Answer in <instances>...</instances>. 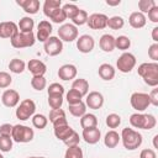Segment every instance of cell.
Masks as SVG:
<instances>
[{
	"mask_svg": "<svg viewBox=\"0 0 158 158\" xmlns=\"http://www.w3.org/2000/svg\"><path fill=\"white\" fill-rule=\"evenodd\" d=\"M137 73L148 86L156 88L158 85V63L157 62H146L139 64Z\"/></svg>",
	"mask_w": 158,
	"mask_h": 158,
	"instance_id": "obj_1",
	"label": "cell"
},
{
	"mask_svg": "<svg viewBox=\"0 0 158 158\" xmlns=\"http://www.w3.org/2000/svg\"><path fill=\"white\" fill-rule=\"evenodd\" d=\"M120 137H121V141H122L123 147L127 151H135V149H137L142 144V141H143L142 135L138 131H135L133 128H130V127L122 128Z\"/></svg>",
	"mask_w": 158,
	"mask_h": 158,
	"instance_id": "obj_2",
	"label": "cell"
},
{
	"mask_svg": "<svg viewBox=\"0 0 158 158\" xmlns=\"http://www.w3.org/2000/svg\"><path fill=\"white\" fill-rule=\"evenodd\" d=\"M130 123L135 128L141 130H152L157 125V118L152 114L135 112L130 116Z\"/></svg>",
	"mask_w": 158,
	"mask_h": 158,
	"instance_id": "obj_3",
	"label": "cell"
},
{
	"mask_svg": "<svg viewBox=\"0 0 158 158\" xmlns=\"http://www.w3.org/2000/svg\"><path fill=\"white\" fill-rule=\"evenodd\" d=\"M35 131L33 128L25 125H14L11 131V138L16 143H28L33 139Z\"/></svg>",
	"mask_w": 158,
	"mask_h": 158,
	"instance_id": "obj_4",
	"label": "cell"
},
{
	"mask_svg": "<svg viewBox=\"0 0 158 158\" xmlns=\"http://www.w3.org/2000/svg\"><path fill=\"white\" fill-rule=\"evenodd\" d=\"M36 42V35L33 32H17L15 33L11 38H10V43L14 48H27V47H32Z\"/></svg>",
	"mask_w": 158,
	"mask_h": 158,
	"instance_id": "obj_5",
	"label": "cell"
},
{
	"mask_svg": "<svg viewBox=\"0 0 158 158\" xmlns=\"http://www.w3.org/2000/svg\"><path fill=\"white\" fill-rule=\"evenodd\" d=\"M35 111H36L35 101L31 99H25L20 102V105H17L15 115L19 120L26 121V120H30V117H32L35 115Z\"/></svg>",
	"mask_w": 158,
	"mask_h": 158,
	"instance_id": "obj_6",
	"label": "cell"
},
{
	"mask_svg": "<svg viewBox=\"0 0 158 158\" xmlns=\"http://www.w3.org/2000/svg\"><path fill=\"white\" fill-rule=\"evenodd\" d=\"M136 63H137V60H136L135 54H132L130 52H123L118 57V59L116 62V67L121 73H130L136 67Z\"/></svg>",
	"mask_w": 158,
	"mask_h": 158,
	"instance_id": "obj_7",
	"label": "cell"
},
{
	"mask_svg": "<svg viewBox=\"0 0 158 158\" xmlns=\"http://www.w3.org/2000/svg\"><path fill=\"white\" fill-rule=\"evenodd\" d=\"M79 35L78 27L74 26L73 23H63L58 28V38L62 42H73L77 41Z\"/></svg>",
	"mask_w": 158,
	"mask_h": 158,
	"instance_id": "obj_8",
	"label": "cell"
},
{
	"mask_svg": "<svg viewBox=\"0 0 158 158\" xmlns=\"http://www.w3.org/2000/svg\"><path fill=\"white\" fill-rule=\"evenodd\" d=\"M130 104L131 106L137 111V112H142L146 109H148V106L151 105L149 102V98L147 93H133L130 98Z\"/></svg>",
	"mask_w": 158,
	"mask_h": 158,
	"instance_id": "obj_9",
	"label": "cell"
},
{
	"mask_svg": "<svg viewBox=\"0 0 158 158\" xmlns=\"http://www.w3.org/2000/svg\"><path fill=\"white\" fill-rule=\"evenodd\" d=\"M43 48H44V52H46L47 56L56 57V56L62 53V51H63V42L57 36H51L43 43Z\"/></svg>",
	"mask_w": 158,
	"mask_h": 158,
	"instance_id": "obj_10",
	"label": "cell"
},
{
	"mask_svg": "<svg viewBox=\"0 0 158 158\" xmlns=\"http://www.w3.org/2000/svg\"><path fill=\"white\" fill-rule=\"evenodd\" d=\"M107 16L105 14H91L88 16V21L86 25L89 26V28L91 30H104L106 27L107 23Z\"/></svg>",
	"mask_w": 158,
	"mask_h": 158,
	"instance_id": "obj_11",
	"label": "cell"
},
{
	"mask_svg": "<svg viewBox=\"0 0 158 158\" xmlns=\"http://www.w3.org/2000/svg\"><path fill=\"white\" fill-rule=\"evenodd\" d=\"M95 47V40L90 35H81L77 38V48L80 53H90Z\"/></svg>",
	"mask_w": 158,
	"mask_h": 158,
	"instance_id": "obj_12",
	"label": "cell"
},
{
	"mask_svg": "<svg viewBox=\"0 0 158 158\" xmlns=\"http://www.w3.org/2000/svg\"><path fill=\"white\" fill-rule=\"evenodd\" d=\"M52 31H53V28H52V23L49 21H47V20L40 21V23L37 26V32H36V40L44 43L51 37Z\"/></svg>",
	"mask_w": 158,
	"mask_h": 158,
	"instance_id": "obj_13",
	"label": "cell"
},
{
	"mask_svg": "<svg viewBox=\"0 0 158 158\" xmlns=\"http://www.w3.org/2000/svg\"><path fill=\"white\" fill-rule=\"evenodd\" d=\"M85 105L89 109L93 110H99L104 105V95L99 91H90L86 94L85 98Z\"/></svg>",
	"mask_w": 158,
	"mask_h": 158,
	"instance_id": "obj_14",
	"label": "cell"
},
{
	"mask_svg": "<svg viewBox=\"0 0 158 158\" xmlns=\"http://www.w3.org/2000/svg\"><path fill=\"white\" fill-rule=\"evenodd\" d=\"M1 102L6 107H16L20 102V94L14 89H6L1 95Z\"/></svg>",
	"mask_w": 158,
	"mask_h": 158,
	"instance_id": "obj_15",
	"label": "cell"
},
{
	"mask_svg": "<svg viewBox=\"0 0 158 158\" xmlns=\"http://www.w3.org/2000/svg\"><path fill=\"white\" fill-rule=\"evenodd\" d=\"M26 65L32 77H44L47 72V65L40 59H30Z\"/></svg>",
	"mask_w": 158,
	"mask_h": 158,
	"instance_id": "obj_16",
	"label": "cell"
},
{
	"mask_svg": "<svg viewBox=\"0 0 158 158\" xmlns=\"http://www.w3.org/2000/svg\"><path fill=\"white\" fill-rule=\"evenodd\" d=\"M57 74H58L59 79H62L64 81H68V80L75 79V77L78 74V69L74 64H63L62 67H59Z\"/></svg>",
	"mask_w": 158,
	"mask_h": 158,
	"instance_id": "obj_17",
	"label": "cell"
},
{
	"mask_svg": "<svg viewBox=\"0 0 158 158\" xmlns=\"http://www.w3.org/2000/svg\"><path fill=\"white\" fill-rule=\"evenodd\" d=\"M17 32H19V27L14 21L0 22V38H11Z\"/></svg>",
	"mask_w": 158,
	"mask_h": 158,
	"instance_id": "obj_18",
	"label": "cell"
},
{
	"mask_svg": "<svg viewBox=\"0 0 158 158\" xmlns=\"http://www.w3.org/2000/svg\"><path fill=\"white\" fill-rule=\"evenodd\" d=\"M81 137L83 139L88 143V144H95L100 141L101 138V132L98 127H93V128H84L81 132Z\"/></svg>",
	"mask_w": 158,
	"mask_h": 158,
	"instance_id": "obj_19",
	"label": "cell"
},
{
	"mask_svg": "<svg viewBox=\"0 0 158 158\" xmlns=\"http://www.w3.org/2000/svg\"><path fill=\"white\" fill-rule=\"evenodd\" d=\"M16 4L23 9V11L28 15H35L40 10V1L38 0H16Z\"/></svg>",
	"mask_w": 158,
	"mask_h": 158,
	"instance_id": "obj_20",
	"label": "cell"
},
{
	"mask_svg": "<svg viewBox=\"0 0 158 158\" xmlns=\"http://www.w3.org/2000/svg\"><path fill=\"white\" fill-rule=\"evenodd\" d=\"M98 74H99V77H100L102 80L110 81V80H112V79L115 78L116 70H115V68H114L111 64H109V63H102V64L99 65Z\"/></svg>",
	"mask_w": 158,
	"mask_h": 158,
	"instance_id": "obj_21",
	"label": "cell"
},
{
	"mask_svg": "<svg viewBox=\"0 0 158 158\" xmlns=\"http://www.w3.org/2000/svg\"><path fill=\"white\" fill-rule=\"evenodd\" d=\"M146 22H147L146 16H144L142 12H139V11L132 12V14L130 15V17H128V23H130V26L133 27V28H136V30L144 27V26H146Z\"/></svg>",
	"mask_w": 158,
	"mask_h": 158,
	"instance_id": "obj_22",
	"label": "cell"
},
{
	"mask_svg": "<svg viewBox=\"0 0 158 158\" xmlns=\"http://www.w3.org/2000/svg\"><path fill=\"white\" fill-rule=\"evenodd\" d=\"M99 47L106 53L112 52L115 49V37L109 33L102 35L99 40Z\"/></svg>",
	"mask_w": 158,
	"mask_h": 158,
	"instance_id": "obj_23",
	"label": "cell"
},
{
	"mask_svg": "<svg viewBox=\"0 0 158 158\" xmlns=\"http://www.w3.org/2000/svg\"><path fill=\"white\" fill-rule=\"evenodd\" d=\"M73 128L67 123V125H62V126H57V127H53V132H54V136L57 139L64 142L72 133H73Z\"/></svg>",
	"mask_w": 158,
	"mask_h": 158,
	"instance_id": "obj_24",
	"label": "cell"
},
{
	"mask_svg": "<svg viewBox=\"0 0 158 158\" xmlns=\"http://www.w3.org/2000/svg\"><path fill=\"white\" fill-rule=\"evenodd\" d=\"M72 89L77 90L83 98L86 96V94L89 93V81L84 78H78V79H74L73 83H72Z\"/></svg>",
	"mask_w": 158,
	"mask_h": 158,
	"instance_id": "obj_25",
	"label": "cell"
},
{
	"mask_svg": "<svg viewBox=\"0 0 158 158\" xmlns=\"http://www.w3.org/2000/svg\"><path fill=\"white\" fill-rule=\"evenodd\" d=\"M120 141H121V137H120V135H118L115 130L109 131V132L105 135V137H104V144H105L107 148H115V147L118 144Z\"/></svg>",
	"mask_w": 158,
	"mask_h": 158,
	"instance_id": "obj_26",
	"label": "cell"
},
{
	"mask_svg": "<svg viewBox=\"0 0 158 158\" xmlns=\"http://www.w3.org/2000/svg\"><path fill=\"white\" fill-rule=\"evenodd\" d=\"M80 127L84 128H93L98 127V117L94 114H84L80 117Z\"/></svg>",
	"mask_w": 158,
	"mask_h": 158,
	"instance_id": "obj_27",
	"label": "cell"
},
{
	"mask_svg": "<svg viewBox=\"0 0 158 158\" xmlns=\"http://www.w3.org/2000/svg\"><path fill=\"white\" fill-rule=\"evenodd\" d=\"M19 31L20 32H33V27H35V21L33 19H31L30 16H23L22 19H20L19 23H17Z\"/></svg>",
	"mask_w": 158,
	"mask_h": 158,
	"instance_id": "obj_28",
	"label": "cell"
},
{
	"mask_svg": "<svg viewBox=\"0 0 158 158\" xmlns=\"http://www.w3.org/2000/svg\"><path fill=\"white\" fill-rule=\"evenodd\" d=\"M9 69L14 74H21L26 69V63L20 58H14L9 63Z\"/></svg>",
	"mask_w": 158,
	"mask_h": 158,
	"instance_id": "obj_29",
	"label": "cell"
},
{
	"mask_svg": "<svg viewBox=\"0 0 158 158\" xmlns=\"http://www.w3.org/2000/svg\"><path fill=\"white\" fill-rule=\"evenodd\" d=\"M60 6H62V1H60V0H46V1L43 2V6H42L44 16L48 17L54 10L59 9Z\"/></svg>",
	"mask_w": 158,
	"mask_h": 158,
	"instance_id": "obj_30",
	"label": "cell"
},
{
	"mask_svg": "<svg viewBox=\"0 0 158 158\" xmlns=\"http://www.w3.org/2000/svg\"><path fill=\"white\" fill-rule=\"evenodd\" d=\"M68 109H69L70 115H73L74 117H79L80 118L84 114H86V105L83 101H80L78 104H74V105H69Z\"/></svg>",
	"mask_w": 158,
	"mask_h": 158,
	"instance_id": "obj_31",
	"label": "cell"
},
{
	"mask_svg": "<svg viewBox=\"0 0 158 158\" xmlns=\"http://www.w3.org/2000/svg\"><path fill=\"white\" fill-rule=\"evenodd\" d=\"M48 125V117L43 114H35L32 116V126L38 130H43Z\"/></svg>",
	"mask_w": 158,
	"mask_h": 158,
	"instance_id": "obj_32",
	"label": "cell"
},
{
	"mask_svg": "<svg viewBox=\"0 0 158 158\" xmlns=\"http://www.w3.org/2000/svg\"><path fill=\"white\" fill-rule=\"evenodd\" d=\"M125 26V20L121 16H112L107 19V23L106 27L111 28V30H121Z\"/></svg>",
	"mask_w": 158,
	"mask_h": 158,
	"instance_id": "obj_33",
	"label": "cell"
},
{
	"mask_svg": "<svg viewBox=\"0 0 158 158\" xmlns=\"http://www.w3.org/2000/svg\"><path fill=\"white\" fill-rule=\"evenodd\" d=\"M131 47V40L127 36H118L115 37V48L120 51H127Z\"/></svg>",
	"mask_w": 158,
	"mask_h": 158,
	"instance_id": "obj_34",
	"label": "cell"
},
{
	"mask_svg": "<svg viewBox=\"0 0 158 158\" xmlns=\"http://www.w3.org/2000/svg\"><path fill=\"white\" fill-rule=\"evenodd\" d=\"M105 123L109 128H117L121 125V116L117 114H109L105 118Z\"/></svg>",
	"mask_w": 158,
	"mask_h": 158,
	"instance_id": "obj_35",
	"label": "cell"
},
{
	"mask_svg": "<svg viewBox=\"0 0 158 158\" xmlns=\"http://www.w3.org/2000/svg\"><path fill=\"white\" fill-rule=\"evenodd\" d=\"M86 21H88V12L83 9H79L77 15L72 19V22L74 26H83L86 23Z\"/></svg>",
	"mask_w": 158,
	"mask_h": 158,
	"instance_id": "obj_36",
	"label": "cell"
},
{
	"mask_svg": "<svg viewBox=\"0 0 158 158\" xmlns=\"http://www.w3.org/2000/svg\"><path fill=\"white\" fill-rule=\"evenodd\" d=\"M48 19H49L52 22H54V23H63V22L67 20V16H65L64 11L62 10V7H59V9L54 10V11L48 16Z\"/></svg>",
	"mask_w": 158,
	"mask_h": 158,
	"instance_id": "obj_37",
	"label": "cell"
},
{
	"mask_svg": "<svg viewBox=\"0 0 158 158\" xmlns=\"http://www.w3.org/2000/svg\"><path fill=\"white\" fill-rule=\"evenodd\" d=\"M64 158H84V154L79 146H73L67 148L64 153Z\"/></svg>",
	"mask_w": 158,
	"mask_h": 158,
	"instance_id": "obj_38",
	"label": "cell"
},
{
	"mask_svg": "<svg viewBox=\"0 0 158 158\" xmlns=\"http://www.w3.org/2000/svg\"><path fill=\"white\" fill-rule=\"evenodd\" d=\"M12 144L14 141L11 138V136H0V151L6 153L10 152L12 149Z\"/></svg>",
	"mask_w": 158,
	"mask_h": 158,
	"instance_id": "obj_39",
	"label": "cell"
},
{
	"mask_svg": "<svg viewBox=\"0 0 158 158\" xmlns=\"http://www.w3.org/2000/svg\"><path fill=\"white\" fill-rule=\"evenodd\" d=\"M31 86L35 90L41 91V90H43L47 86V80H46L44 77H32V79H31Z\"/></svg>",
	"mask_w": 158,
	"mask_h": 158,
	"instance_id": "obj_40",
	"label": "cell"
},
{
	"mask_svg": "<svg viewBox=\"0 0 158 158\" xmlns=\"http://www.w3.org/2000/svg\"><path fill=\"white\" fill-rule=\"evenodd\" d=\"M67 101H68V105H74V104H78L80 101H83V96L74 89H70L68 93H67V96H65Z\"/></svg>",
	"mask_w": 158,
	"mask_h": 158,
	"instance_id": "obj_41",
	"label": "cell"
},
{
	"mask_svg": "<svg viewBox=\"0 0 158 158\" xmlns=\"http://www.w3.org/2000/svg\"><path fill=\"white\" fill-rule=\"evenodd\" d=\"M62 10L64 11L67 19H70V20H72V19L77 15V12L79 11V7H78L75 4H64V5L62 6Z\"/></svg>",
	"mask_w": 158,
	"mask_h": 158,
	"instance_id": "obj_42",
	"label": "cell"
},
{
	"mask_svg": "<svg viewBox=\"0 0 158 158\" xmlns=\"http://www.w3.org/2000/svg\"><path fill=\"white\" fill-rule=\"evenodd\" d=\"M63 104V95H48V105L51 109H60Z\"/></svg>",
	"mask_w": 158,
	"mask_h": 158,
	"instance_id": "obj_43",
	"label": "cell"
},
{
	"mask_svg": "<svg viewBox=\"0 0 158 158\" xmlns=\"http://www.w3.org/2000/svg\"><path fill=\"white\" fill-rule=\"evenodd\" d=\"M156 1L154 0H139L138 1V9H139V12H142L143 15L147 14L153 6H156Z\"/></svg>",
	"mask_w": 158,
	"mask_h": 158,
	"instance_id": "obj_44",
	"label": "cell"
},
{
	"mask_svg": "<svg viewBox=\"0 0 158 158\" xmlns=\"http://www.w3.org/2000/svg\"><path fill=\"white\" fill-rule=\"evenodd\" d=\"M48 95H63L64 94V86L59 83H52L47 88Z\"/></svg>",
	"mask_w": 158,
	"mask_h": 158,
	"instance_id": "obj_45",
	"label": "cell"
},
{
	"mask_svg": "<svg viewBox=\"0 0 158 158\" xmlns=\"http://www.w3.org/2000/svg\"><path fill=\"white\" fill-rule=\"evenodd\" d=\"M12 77L7 72H0V89H6L11 85Z\"/></svg>",
	"mask_w": 158,
	"mask_h": 158,
	"instance_id": "obj_46",
	"label": "cell"
},
{
	"mask_svg": "<svg viewBox=\"0 0 158 158\" xmlns=\"http://www.w3.org/2000/svg\"><path fill=\"white\" fill-rule=\"evenodd\" d=\"M62 117H65V111H64L63 109H52V110L49 111L48 118H49V121H51L52 123H53L54 121L62 118Z\"/></svg>",
	"mask_w": 158,
	"mask_h": 158,
	"instance_id": "obj_47",
	"label": "cell"
},
{
	"mask_svg": "<svg viewBox=\"0 0 158 158\" xmlns=\"http://www.w3.org/2000/svg\"><path fill=\"white\" fill-rule=\"evenodd\" d=\"M79 142H80V138H79V135L78 132L73 131V133L63 142L67 147H73V146H79Z\"/></svg>",
	"mask_w": 158,
	"mask_h": 158,
	"instance_id": "obj_48",
	"label": "cell"
},
{
	"mask_svg": "<svg viewBox=\"0 0 158 158\" xmlns=\"http://www.w3.org/2000/svg\"><path fill=\"white\" fill-rule=\"evenodd\" d=\"M148 57L153 62L158 60V43H152L149 46V48H148Z\"/></svg>",
	"mask_w": 158,
	"mask_h": 158,
	"instance_id": "obj_49",
	"label": "cell"
},
{
	"mask_svg": "<svg viewBox=\"0 0 158 158\" xmlns=\"http://www.w3.org/2000/svg\"><path fill=\"white\" fill-rule=\"evenodd\" d=\"M147 14H148V20L151 22H153V23H157L158 22V5L153 6Z\"/></svg>",
	"mask_w": 158,
	"mask_h": 158,
	"instance_id": "obj_50",
	"label": "cell"
},
{
	"mask_svg": "<svg viewBox=\"0 0 158 158\" xmlns=\"http://www.w3.org/2000/svg\"><path fill=\"white\" fill-rule=\"evenodd\" d=\"M148 98H149V102H151V105H153V106H158V89H157V86L152 89V91L148 94Z\"/></svg>",
	"mask_w": 158,
	"mask_h": 158,
	"instance_id": "obj_51",
	"label": "cell"
},
{
	"mask_svg": "<svg viewBox=\"0 0 158 158\" xmlns=\"http://www.w3.org/2000/svg\"><path fill=\"white\" fill-rule=\"evenodd\" d=\"M12 126L14 125H11V123H2V125H0V136H11Z\"/></svg>",
	"mask_w": 158,
	"mask_h": 158,
	"instance_id": "obj_52",
	"label": "cell"
},
{
	"mask_svg": "<svg viewBox=\"0 0 158 158\" xmlns=\"http://www.w3.org/2000/svg\"><path fill=\"white\" fill-rule=\"evenodd\" d=\"M139 158H157V154H156L154 149L144 148V149L141 151V153H139Z\"/></svg>",
	"mask_w": 158,
	"mask_h": 158,
	"instance_id": "obj_53",
	"label": "cell"
},
{
	"mask_svg": "<svg viewBox=\"0 0 158 158\" xmlns=\"http://www.w3.org/2000/svg\"><path fill=\"white\" fill-rule=\"evenodd\" d=\"M67 123H68L67 117H62V118H59V120L54 121L52 125H53V127H57V126H62V125H67Z\"/></svg>",
	"mask_w": 158,
	"mask_h": 158,
	"instance_id": "obj_54",
	"label": "cell"
},
{
	"mask_svg": "<svg viewBox=\"0 0 158 158\" xmlns=\"http://www.w3.org/2000/svg\"><path fill=\"white\" fill-rule=\"evenodd\" d=\"M152 40L154 43H158V27L157 26L153 27V30H152Z\"/></svg>",
	"mask_w": 158,
	"mask_h": 158,
	"instance_id": "obj_55",
	"label": "cell"
},
{
	"mask_svg": "<svg viewBox=\"0 0 158 158\" xmlns=\"http://www.w3.org/2000/svg\"><path fill=\"white\" fill-rule=\"evenodd\" d=\"M106 4L109 6H117L121 4V0H115V1H111V0H106Z\"/></svg>",
	"mask_w": 158,
	"mask_h": 158,
	"instance_id": "obj_56",
	"label": "cell"
},
{
	"mask_svg": "<svg viewBox=\"0 0 158 158\" xmlns=\"http://www.w3.org/2000/svg\"><path fill=\"white\" fill-rule=\"evenodd\" d=\"M157 139H158V135H156V136L153 137V147H154V148H158V146H157Z\"/></svg>",
	"mask_w": 158,
	"mask_h": 158,
	"instance_id": "obj_57",
	"label": "cell"
},
{
	"mask_svg": "<svg viewBox=\"0 0 158 158\" xmlns=\"http://www.w3.org/2000/svg\"><path fill=\"white\" fill-rule=\"evenodd\" d=\"M27 158H44V157H36V156H33V157H27Z\"/></svg>",
	"mask_w": 158,
	"mask_h": 158,
	"instance_id": "obj_58",
	"label": "cell"
},
{
	"mask_svg": "<svg viewBox=\"0 0 158 158\" xmlns=\"http://www.w3.org/2000/svg\"><path fill=\"white\" fill-rule=\"evenodd\" d=\"M0 158H4V156H2V154H1V153H0Z\"/></svg>",
	"mask_w": 158,
	"mask_h": 158,
	"instance_id": "obj_59",
	"label": "cell"
}]
</instances>
